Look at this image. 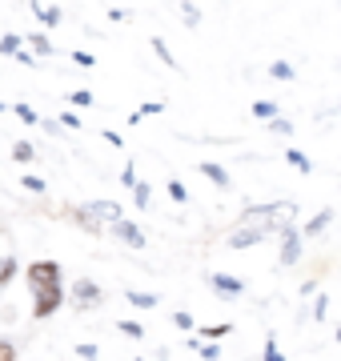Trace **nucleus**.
<instances>
[{"label": "nucleus", "instance_id": "obj_1", "mask_svg": "<svg viewBox=\"0 0 341 361\" xmlns=\"http://www.w3.org/2000/svg\"><path fill=\"white\" fill-rule=\"evenodd\" d=\"M28 285H32V289L61 285V265H56V261H32V265H28Z\"/></svg>", "mask_w": 341, "mask_h": 361}, {"label": "nucleus", "instance_id": "obj_2", "mask_svg": "<svg viewBox=\"0 0 341 361\" xmlns=\"http://www.w3.org/2000/svg\"><path fill=\"white\" fill-rule=\"evenodd\" d=\"M37 293V305H32V317H49V313L61 310V301H65V293H61V285H49V289H32Z\"/></svg>", "mask_w": 341, "mask_h": 361}, {"label": "nucleus", "instance_id": "obj_3", "mask_svg": "<svg viewBox=\"0 0 341 361\" xmlns=\"http://www.w3.org/2000/svg\"><path fill=\"white\" fill-rule=\"evenodd\" d=\"M297 257H302V237L293 229H285V245H281V265H297Z\"/></svg>", "mask_w": 341, "mask_h": 361}, {"label": "nucleus", "instance_id": "obj_4", "mask_svg": "<svg viewBox=\"0 0 341 361\" xmlns=\"http://www.w3.org/2000/svg\"><path fill=\"white\" fill-rule=\"evenodd\" d=\"M213 289H217L221 297H241L245 285L237 281V277H229V273H213Z\"/></svg>", "mask_w": 341, "mask_h": 361}, {"label": "nucleus", "instance_id": "obj_5", "mask_svg": "<svg viewBox=\"0 0 341 361\" xmlns=\"http://www.w3.org/2000/svg\"><path fill=\"white\" fill-rule=\"evenodd\" d=\"M265 233H269V229H237V233H233V237H229V245H233V249H245V245H257V241H261Z\"/></svg>", "mask_w": 341, "mask_h": 361}, {"label": "nucleus", "instance_id": "obj_6", "mask_svg": "<svg viewBox=\"0 0 341 361\" xmlns=\"http://www.w3.org/2000/svg\"><path fill=\"white\" fill-rule=\"evenodd\" d=\"M89 217H108V221H120V205L117 201H92L89 209H85Z\"/></svg>", "mask_w": 341, "mask_h": 361}, {"label": "nucleus", "instance_id": "obj_7", "mask_svg": "<svg viewBox=\"0 0 341 361\" xmlns=\"http://www.w3.org/2000/svg\"><path fill=\"white\" fill-rule=\"evenodd\" d=\"M113 233H117L120 241H129V245H137V249L144 245V237H141V229H137V225H129V221H117V225H113Z\"/></svg>", "mask_w": 341, "mask_h": 361}, {"label": "nucleus", "instance_id": "obj_8", "mask_svg": "<svg viewBox=\"0 0 341 361\" xmlns=\"http://www.w3.org/2000/svg\"><path fill=\"white\" fill-rule=\"evenodd\" d=\"M73 297H77V305H97V301H101V289L92 281H80L77 289H73Z\"/></svg>", "mask_w": 341, "mask_h": 361}, {"label": "nucleus", "instance_id": "obj_9", "mask_svg": "<svg viewBox=\"0 0 341 361\" xmlns=\"http://www.w3.org/2000/svg\"><path fill=\"white\" fill-rule=\"evenodd\" d=\"M201 173L213 180V185H221V189H229V173H225L221 165H213V161H201Z\"/></svg>", "mask_w": 341, "mask_h": 361}, {"label": "nucleus", "instance_id": "obj_10", "mask_svg": "<svg viewBox=\"0 0 341 361\" xmlns=\"http://www.w3.org/2000/svg\"><path fill=\"white\" fill-rule=\"evenodd\" d=\"M329 221H333V209H321L309 225H305V237H317V233H326L329 229Z\"/></svg>", "mask_w": 341, "mask_h": 361}, {"label": "nucleus", "instance_id": "obj_11", "mask_svg": "<svg viewBox=\"0 0 341 361\" xmlns=\"http://www.w3.org/2000/svg\"><path fill=\"white\" fill-rule=\"evenodd\" d=\"M32 13H37L44 25H56V20H61V8H44V4H32Z\"/></svg>", "mask_w": 341, "mask_h": 361}, {"label": "nucleus", "instance_id": "obj_12", "mask_svg": "<svg viewBox=\"0 0 341 361\" xmlns=\"http://www.w3.org/2000/svg\"><path fill=\"white\" fill-rule=\"evenodd\" d=\"M129 301L137 305V310H153V305H157V297L153 293H129Z\"/></svg>", "mask_w": 341, "mask_h": 361}, {"label": "nucleus", "instance_id": "obj_13", "mask_svg": "<svg viewBox=\"0 0 341 361\" xmlns=\"http://www.w3.org/2000/svg\"><path fill=\"white\" fill-rule=\"evenodd\" d=\"M13 157H16V161H20V165H25V161H32V157H37V153H32V145H28V141H16Z\"/></svg>", "mask_w": 341, "mask_h": 361}, {"label": "nucleus", "instance_id": "obj_14", "mask_svg": "<svg viewBox=\"0 0 341 361\" xmlns=\"http://www.w3.org/2000/svg\"><path fill=\"white\" fill-rule=\"evenodd\" d=\"M285 157H289V165H293V169H302V173H309V161H305V157L297 153V149H289Z\"/></svg>", "mask_w": 341, "mask_h": 361}, {"label": "nucleus", "instance_id": "obj_15", "mask_svg": "<svg viewBox=\"0 0 341 361\" xmlns=\"http://www.w3.org/2000/svg\"><path fill=\"white\" fill-rule=\"evenodd\" d=\"M253 113H257V116H277V104H269V101H257V104H253Z\"/></svg>", "mask_w": 341, "mask_h": 361}, {"label": "nucleus", "instance_id": "obj_16", "mask_svg": "<svg viewBox=\"0 0 341 361\" xmlns=\"http://www.w3.org/2000/svg\"><path fill=\"white\" fill-rule=\"evenodd\" d=\"M0 52H20V40L16 37H0Z\"/></svg>", "mask_w": 341, "mask_h": 361}, {"label": "nucleus", "instance_id": "obj_17", "mask_svg": "<svg viewBox=\"0 0 341 361\" xmlns=\"http://www.w3.org/2000/svg\"><path fill=\"white\" fill-rule=\"evenodd\" d=\"M153 49L161 52V61H165V65H169V68L177 65V61H173V56H169V49H165V40H153Z\"/></svg>", "mask_w": 341, "mask_h": 361}, {"label": "nucleus", "instance_id": "obj_18", "mask_svg": "<svg viewBox=\"0 0 341 361\" xmlns=\"http://www.w3.org/2000/svg\"><path fill=\"white\" fill-rule=\"evenodd\" d=\"M25 189H28V193H44V180H40V177H25Z\"/></svg>", "mask_w": 341, "mask_h": 361}, {"label": "nucleus", "instance_id": "obj_19", "mask_svg": "<svg viewBox=\"0 0 341 361\" xmlns=\"http://www.w3.org/2000/svg\"><path fill=\"white\" fill-rule=\"evenodd\" d=\"M169 197L173 201H185V185L181 180H169Z\"/></svg>", "mask_w": 341, "mask_h": 361}, {"label": "nucleus", "instance_id": "obj_20", "mask_svg": "<svg viewBox=\"0 0 341 361\" xmlns=\"http://www.w3.org/2000/svg\"><path fill=\"white\" fill-rule=\"evenodd\" d=\"M201 349V357H205V361H217V357H221V349H217V345H197Z\"/></svg>", "mask_w": 341, "mask_h": 361}, {"label": "nucleus", "instance_id": "obj_21", "mask_svg": "<svg viewBox=\"0 0 341 361\" xmlns=\"http://www.w3.org/2000/svg\"><path fill=\"white\" fill-rule=\"evenodd\" d=\"M73 104H85V109H89V104H92V92H89V89L73 92Z\"/></svg>", "mask_w": 341, "mask_h": 361}, {"label": "nucleus", "instance_id": "obj_22", "mask_svg": "<svg viewBox=\"0 0 341 361\" xmlns=\"http://www.w3.org/2000/svg\"><path fill=\"white\" fill-rule=\"evenodd\" d=\"M269 73H273L277 80H289V77H293V68H289V65H273V68H269Z\"/></svg>", "mask_w": 341, "mask_h": 361}, {"label": "nucleus", "instance_id": "obj_23", "mask_svg": "<svg viewBox=\"0 0 341 361\" xmlns=\"http://www.w3.org/2000/svg\"><path fill=\"white\" fill-rule=\"evenodd\" d=\"M16 113H20V121H28V125H37V113H32L28 104H16Z\"/></svg>", "mask_w": 341, "mask_h": 361}, {"label": "nucleus", "instance_id": "obj_24", "mask_svg": "<svg viewBox=\"0 0 341 361\" xmlns=\"http://www.w3.org/2000/svg\"><path fill=\"white\" fill-rule=\"evenodd\" d=\"M137 205H149V185H137Z\"/></svg>", "mask_w": 341, "mask_h": 361}, {"label": "nucleus", "instance_id": "obj_25", "mask_svg": "<svg viewBox=\"0 0 341 361\" xmlns=\"http://www.w3.org/2000/svg\"><path fill=\"white\" fill-rule=\"evenodd\" d=\"M73 61H77V65H85V68H89V65H97V61H92L89 52H73Z\"/></svg>", "mask_w": 341, "mask_h": 361}, {"label": "nucleus", "instance_id": "obj_26", "mask_svg": "<svg viewBox=\"0 0 341 361\" xmlns=\"http://www.w3.org/2000/svg\"><path fill=\"white\" fill-rule=\"evenodd\" d=\"M173 322L181 325V329H193V317H189V313H177V317H173Z\"/></svg>", "mask_w": 341, "mask_h": 361}, {"label": "nucleus", "instance_id": "obj_27", "mask_svg": "<svg viewBox=\"0 0 341 361\" xmlns=\"http://www.w3.org/2000/svg\"><path fill=\"white\" fill-rule=\"evenodd\" d=\"M32 49H37V52H49V49H53V44H49V40H44V37H32Z\"/></svg>", "mask_w": 341, "mask_h": 361}, {"label": "nucleus", "instance_id": "obj_28", "mask_svg": "<svg viewBox=\"0 0 341 361\" xmlns=\"http://www.w3.org/2000/svg\"><path fill=\"white\" fill-rule=\"evenodd\" d=\"M120 329H125V334H129V337H141V325H137V322H125V325H120Z\"/></svg>", "mask_w": 341, "mask_h": 361}, {"label": "nucleus", "instance_id": "obj_29", "mask_svg": "<svg viewBox=\"0 0 341 361\" xmlns=\"http://www.w3.org/2000/svg\"><path fill=\"white\" fill-rule=\"evenodd\" d=\"M77 353H80V357H85V361H92V357H97V345H80Z\"/></svg>", "mask_w": 341, "mask_h": 361}, {"label": "nucleus", "instance_id": "obj_30", "mask_svg": "<svg viewBox=\"0 0 341 361\" xmlns=\"http://www.w3.org/2000/svg\"><path fill=\"white\" fill-rule=\"evenodd\" d=\"M0 361H13V345L8 341H0Z\"/></svg>", "mask_w": 341, "mask_h": 361}, {"label": "nucleus", "instance_id": "obj_31", "mask_svg": "<svg viewBox=\"0 0 341 361\" xmlns=\"http://www.w3.org/2000/svg\"><path fill=\"white\" fill-rule=\"evenodd\" d=\"M265 361H285V357H281V353H277V349L269 345V349H265Z\"/></svg>", "mask_w": 341, "mask_h": 361}]
</instances>
